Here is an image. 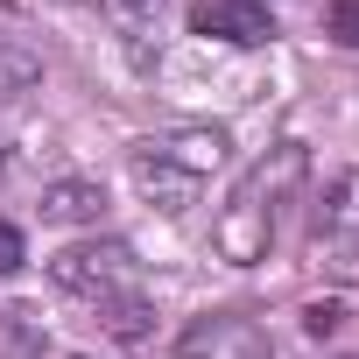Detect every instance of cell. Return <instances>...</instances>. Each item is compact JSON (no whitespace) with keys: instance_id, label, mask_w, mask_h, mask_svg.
<instances>
[{"instance_id":"cell-1","label":"cell","mask_w":359,"mask_h":359,"mask_svg":"<svg viewBox=\"0 0 359 359\" xmlns=\"http://www.w3.org/2000/svg\"><path fill=\"white\" fill-rule=\"evenodd\" d=\"M310 176V155H303V141H282V148H268L240 184H233V198L219 205V219H212V247H219V261H233V268H254V261H268V247H275V226H282V205L296 198V184Z\"/></svg>"},{"instance_id":"cell-2","label":"cell","mask_w":359,"mask_h":359,"mask_svg":"<svg viewBox=\"0 0 359 359\" xmlns=\"http://www.w3.org/2000/svg\"><path fill=\"white\" fill-rule=\"evenodd\" d=\"M134 275H141V261H134L127 240H78V247H64V254L50 261V282H57L64 296H92V303L127 296Z\"/></svg>"},{"instance_id":"cell-3","label":"cell","mask_w":359,"mask_h":359,"mask_svg":"<svg viewBox=\"0 0 359 359\" xmlns=\"http://www.w3.org/2000/svg\"><path fill=\"white\" fill-rule=\"evenodd\" d=\"M176 359H275V338L240 310H212L191 317V331L176 338Z\"/></svg>"},{"instance_id":"cell-4","label":"cell","mask_w":359,"mask_h":359,"mask_svg":"<svg viewBox=\"0 0 359 359\" xmlns=\"http://www.w3.org/2000/svg\"><path fill=\"white\" fill-rule=\"evenodd\" d=\"M191 36L261 50V43H275V15L261 8V0H191Z\"/></svg>"},{"instance_id":"cell-5","label":"cell","mask_w":359,"mask_h":359,"mask_svg":"<svg viewBox=\"0 0 359 359\" xmlns=\"http://www.w3.org/2000/svg\"><path fill=\"white\" fill-rule=\"evenodd\" d=\"M141 148H155L162 162H176L184 176H198V184H212V169H226V155H233L226 127H205V120L169 127V134H155V141H141Z\"/></svg>"},{"instance_id":"cell-6","label":"cell","mask_w":359,"mask_h":359,"mask_svg":"<svg viewBox=\"0 0 359 359\" xmlns=\"http://www.w3.org/2000/svg\"><path fill=\"white\" fill-rule=\"evenodd\" d=\"M134 184H141V198H148L155 212H169V219H176V212H191L198 191H205L198 176H184L176 162H162L155 148H134Z\"/></svg>"},{"instance_id":"cell-7","label":"cell","mask_w":359,"mask_h":359,"mask_svg":"<svg viewBox=\"0 0 359 359\" xmlns=\"http://www.w3.org/2000/svg\"><path fill=\"white\" fill-rule=\"evenodd\" d=\"M99 212H106V184H92V176H64V184L43 191L50 226H99Z\"/></svg>"},{"instance_id":"cell-8","label":"cell","mask_w":359,"mask_h":359,"mask_svg":"<svg viewBox=\"0 0 359 359\" xmlns=\"http://www.w3.org/2000/svg\"><path fill=\"white\" fill-rule=\"evenodd\" d=\"M310 226H317V240H359V169H345V176L324 184Z\"/></svg>"},{"instance_id":"cell-9","label":"cell","mask_w":359,"mask_h":359,"mask_svg":"<svg viewBox=\"0 0 359 359\" xmlns=\"http://www.w3.org/2000/svg\"><path fill=\"white\" fill-rule=\"evenodd\" d=\"M43 345H50V324L29 303H0V359H43Z\"/></svg>"},{"instance_id":"cell-10","label":"cell","mask_w":359,"mask_h":359,"mask_svg":"<svg viewBox=\"0 0 359 359\" xmlns=\"http://www.w3.org/2000/svg\"><path fill=\"white\" fill-rule=\"evenodd\" d=\"M148 317H155V310H148V303H141L134 289H127V296H106V303H99V324H106V331H113L120 345H141V338H148Z\"/></svg>"},{"instance_id":"cell-11","label":"cell","mask_w":359,"mask_h":359,"mask_svg":"<svg viewBox=\"0 0 359 359\" xmlns=\"http://www.w3.org/2000/svg\"><path fill=\"white\" fill-rule=\"evenodd\" d=\"M29 85H43V57L29 43H0V99H15Z\"/></svg>"},{"instance_id":"cell-12","label":"cell","mask_w":359,"mask_h":359,"mask_svg":"<svg viewBox=\"0 0 359 359\" xmlns=\"http://www.w3.org/2000/svg\"><path fill=\"white\" fill-rule=\"evenodd\" d=\"M324 247V275L331 282H359V240H317Z\"/></svg>"},{"instance_id":"cell-13","label":"cell","mask_w":359,"mask_h":359,"mask_svg":"<svg viewBox=\"0 0 359 359\" xmlns=\"http://www.w3.org/2000/svg\"><path fill=\"white\" fill-rule=\"evenodd\" d=\"M324 36H331V43H345V50H359V0H331Z\"/></svg>"},{"instance_id":"cell-14","label":"cell","mask_w":359,"mask_h":359,"mask_svg":"<svg viewBox=\"0 0 359 359\" xmlns=\"http://www.w3.org/2000/svg\"><path fill=\"white\" fill-rule=\"evenodd\" d=\"M99 8L120 22V29H155V15H162V0H99Z\"/></svg>"},{"instance_id":"cell-15","label":"cell","mask_w":359,"mask_h":359,"mask_svg":"<svg viewBox=\"0 0 359 359\" xmlns=\"http://www.w3.org/2000/svg\"><path fill=\"white\" fill-rule=\"evenodd\" d=\"M22 268H29V240H22V226L0 219V275H22Z\"/></svg>"},{"instance_id":"cell-16","label":"cell","mask_w":359,"mask_h":359,"mask_svg":"<svg viewBox=\"0 0 359 359\" xmlns=\"http://www.w3.org/2000/svg\"><path fill=\"white\" fill-rule=\"evenodd\" d=\"M338 324H345V310H338V303H310V310H303V331H310V338H331Z\"/></svg>"},{"instance_id":"cell-17","label":"cell","mask_w":359,"mask_h":359,"mask_svg":"<svg viewBox=\"0 0 359 359\" xmlns=\"http://www.w3.org/2000/svg\"><path fill=\"white\" fill-rule=\"evenodd\" d=\"M78 359H85V352H78Z\"/></svg>"}]
</instances>
